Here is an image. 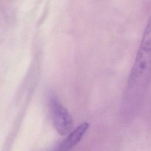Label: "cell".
<instances>
[{"mask_svg":"<svg viewBox=\"0 0 151 151\" xmlns=\"http://www.w3.org/2000/svg\"><path fill=\"white\" fill-rule=\"evenodd\" d=\"M89 124L84 123L70 132L52 151H70L83 138L87 131Z\"/></svg>","mask_w":151,"mask_h":151,"instance_id":"cell-3","label":"cell"},{"mask_svg":"<svg viewBox=\"0 0 151 151\" xmlns=\"http://www.w3.org/2000/svg\"><path fill=\"white\" fill-rule=\"evenodd\" d=\"M50 107L52 124L60 135L69 134L73 127L71 115L55 96H51Z\"/></svg>","mask_w":151,"mask_h":151,"instance_id":"cell-2","label":"cell"},{"mask_svg":"<svg viewBox=\"0 0 151 151\" xmlns=\"http://www.w3.org/2000/svg\"><path fill=\"white\" fill-rule=\"evenodd\" d=\"M151 80V16L148 19L123 101V111L128 116L140 107Z\"/></svg>","mask_w":151,"mask_h":151,"instance_id":"cell-1","label":"cell"}]
</instances>
